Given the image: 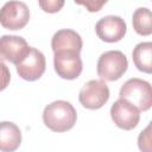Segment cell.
I'll list each match as a JSON object with an SVG mask.
<instances>
[{
    "instance_id": "obj_3",
    "label": "cell",
    "mask_w": 152,
    "mask_h": 152,
    "mask_svg": "<svg viewBox=\"0 0 152 152\" xmlns=\"http://www.w3.org/2000/svg\"><path fill=\"white\" fill-rule=\"evenodd\" d=\"M127 68L128 61L125 53L119 50H110L99 57L96 70L102 81L114 82L126 72Z\"/></svg>"
},
{
    "instance_id": "obj_8",
    "label": "cell",
    "mask_w": 152,
    "mask_h": 152,
    "mask_svg": "<svg viewBox=\"0 0 152 152\" xmlns=\"http://www.w3.org/2000/svg\"><path fill=\"white\" fill-rule=\"evenodd\" d=\"M30 48L25 38L14 34L0 37V57L14 65L19 64L28 53Z\"/></svg>"
},
{
    "instance_id": "obj_6",
    "label": "cell",
    "mask_w": 152,
    "mask_h": 152,
    "mask_svg": "<svg viewBox=\"0 0 152 152\" xmlns=\"http://www.w3.org/2000/svg\"><path fill=\"white\" fill-rule=\"evenodd\" d=\"M53 68L57 75L64 80L77 78L83 69L80 52L59 51L53 53Z\"/></svg>"
},
{
    "instance_id": "obj_10",
    "label": "cell",
    "mask_w": 152,
    "mask_h": 152,
    "mask_svg": "<svg viewBox=\"0 0 152 152\" xmlns=\"http://www.w3.org/2000/svg\"><path fill=\"white\" fill-rule=\"evenodd\" d=\"M110 118L119 128L129 131L138 126L140 112L129 102L119 99L110 107Z\"/></svg>"
},
{
    "instance_id": "obj_1",
    "label": "cell",
    "mask_w": 152,
    "mask_h": 152,
    "mask_svg": "<svg viewBox=\"0 0 152 152\" xmlns=\"http://www.w3.org/2000/svg\"><path fill=\"white\" fill-rule=\"evenodd\" d=\"M77 120L75 107L64 100L49 103L43 112L44 125L53 132H66L71 129Z\"/></svg>"
},
{
    "instance_id": "obj_7",
    "label": "cell",
    "mask_w": 152,
    "mask_h": 152,
    "mask_svg": "<svg viewBox=\"0 0 152 152\" xmlns=\"http://www.w3.org/2000/svg\"><path fill=\"white\" fill-rule=\"evenodd\" d=\"M18 75L28 82L39 80L43 74L45 72L46 68V59L42 51L36 48H30L27 56L15 65Z\"/></svg>"
},
{
    "instance_id": "obj_13",
    "label": "cell",
    "mask_w": 152,
    "mask_h": 152,
    "mask_svg": "<svg viewBox=\"0 0 152 152\" xmlns=\"http://www.w3.org/2000/svg\"><path fill=\"white\" fill-rule=\"evenodd\" d=\"M134 65L138 70L151 74L152 72V43L142 42L135 45L132 52Z\"/></svg>"
},
{
    "instance_id": "obj_2",
    "label": "cell",
    "mask_w": 152,
    "mask_h": 152,
    "mask_svg": "<svg viewBox=\"0 0 152 152\" xmlns=\"http://www.w3.org/2000/svg\"><path fill=\"white\" fill-rule=\"evenodd\" d=\"M119 96L120 99L133 104L139 112H146L152 106L151 84L138 77L127 80L121 86Z\"/></svg>"
},
{
    "instance_id": "obj_16",
    "label": "cell",
    "mask_w": 152,
    "mask_h": 152,
    "mask_svg": "<svg viewBox=\"0 0 152 152\" xmlns=\"http://www.w3.org/2000/svg\"><path fill=\"white\" fill-rule=\"evenodd\" d=\"M38 4L40 8L48 13H56L64 6L63 0H39Z\"/></svg>"
},
{
    "instance_id": "obj_14",
    "label": "cell",
    "mask_w": 152,
    "mask_h": 152,
    "mask_svg": "<svg viewBox=\"0 0 152 152\" xmlns=\"http://www.w3.org/2000/svg\"><path fill=\"white\" fill-rule=\"evenodd\" d=\"M132 25L138 34L150 36L152 33V14L150 8L147 7L137 8L132 17Z\"/></svg>"
},
{
    "instance_id": "obj_11",
    "label": "cell",
    "mask_w": 152,
    "mask_h": 152,
    "mask_svg": "<svg viewBox=\"0 0 152 152\" xmlns=\"http://www.w3.org/2000/svg\"><path fill=\"white\" fill-rule=\"evenodd\" d=\"M83 42L81 36L71 28L58 30L51 38V48L53 53L59 51H76L81 52Z\"/></svg>"
},
{
    "instance_id": "obj_12",
    "label": "cell",
    "mask_w": 152,
    "mask_h": 152,
    "mask_svg": "<svg viewBox=\"0 0 152 152\" xmlns=\"http://www.w3.org/2000/svg\"><path fill=\"white\" fill-rule=\"evenodd\" d=\"M21 144V131L11 121L0 122V152H14Z\"/></svg>"
},
{
    "instance_id": "obj_4",
    "label": "cell",
    "mask_w": 152,
    "mask_h": 152,
    "mask_svg": "<svg viewBox=\"0 0 152 152\" xmlns=\"http://www.w3.org/2000/svg\"><path fill=\"white\" fill-rule=\"evenodd\" d=\"M109 99V88L102 80H90L81 88L78 100L87 109H100Z\"/></svg>"
},
{
    "instance_id": "obj_18",
    "label": "cell",
    "mask_w": 152,
    "mask_h": 152,
    "mask_svg": "<svg viewBox=\"0 0 152 152\" xmlns=\"http://www.w3.org/2000/svg\"><path fill=\"white\" fill-rule=\"evenodd\" d=\"M76 4H78V5H82V6H84L89 12H97V11H100L101 10V7L103 6V5H106L107 4V1L104 0V1H75Z\"/></svg>"
},
{
    "instance_id": "obj_5",
    "label": "cell",
    "mask_w": 152,
    "mask_h": 152,
    "mask_svg": "<svg viewBox=\"0 0 152 152\" xmlns=\"http://www.w3.org/2000/svg\"><path fill=\"white\" fill-rule=\"evenodd\" d=\"M30 20V10L23 1H7L0 8V25L7 30H20Z\"/></svg>"
},
{
    "instance_id": "obj_15",
    "label": "cell",
    "mask_w": 152,
    "mask_h": 152,
    "mask_svg": "<svg viewBox=\"0 0 152 152\" xmlns=\"http://www.w3.org/2000/svg\"><path fill=\"white\" fill-rule=\"evenodd\" d=\"M138 146L141 152H152V140H151V122L147 127L140 132L138 137Z\"/></svg>"
},
{
    "instance_id": "obj_17",
    "label": "cell",
    "mask_w": 152,
    "mask_h": 152,
    "mask_svg": "<svg viewBox=\"0 0 152 152\" xmlns=\"http://www.w3.org/2000/svg\"><path fill=\"white\" fill-rule=\"evenodd\" d=\"M11 81V72L6 64L0 59V91L7 88Z\"/></svg>"
},
{
    "instance_id": "obj_9",
    "label": "cell",
    "mask_w": 152,
    "mask_h": 152,
    "mask_svg": "<svg viewBox=\"0 0 152 152\" xmlns=\"http://www.w3.org/2000/svg\"><path fill=\"white\" fill-rule=\"evenodd\" d=\"M127 31L126 21L119 15H104L95 25L97 37L107 43H116L121 40Z\"/></svg>"
}]
</instances>
